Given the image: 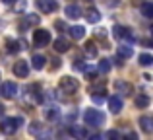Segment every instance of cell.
I'll list each match as a JSON object with an SVG mask.
<instances>
[{"label":"cell","instance_id":"cell-1","mask_svg":"<svg viewBox=\"0 0 153 140\" xmlns=\"http://www.w3.org/2000/svg\"><path fill=\"white\" fill-rule=\"evenodd\" d=\"M105 113H101V111H97V109H87L85 113H83V121H85V125H89V127H101L103 123H105Z\"/></svg>","mask_w":153,"mask_h":140},{"label":"cell","instance_id":"cell-18","mask_svg":"<svg viewBox=\"0 0 153 140\" xmlns=\"http://www.w3.org/2000/svg\"><path fill=\"white\" fill-rule=\"evenodd\" d=\"M43 127H45V125H41V123H31V125H29V134H33V136H41V134H43Z\"/></svg>","mask_w":153,"mask_h":140},{"label":"cell","instance_id":"cell-24","mask_svg":"<svg viewBox=\"0 0 153 140\" xmlns=\"http://www.w3.org/2000/svg\"><path fill=\"white\" fill-rule=\"evenodd\" d=\"M140 64H142V66H149V64H153V57H151V55H147V53L140 55Z\"/></svg>","mask_w":153,"mask_h":140},{"label":"cell","instance_id":"cell-29","mask_svg":"<svg viewBox=\"0 0 153 140\" xmlns=\"http://www.w3.org/2000/svg\"><path fill=\"white\" fill-rule=\"evenodd\" d=\"M54 27L56 29H66V23L64 22H54Z\"/></svg>","mask_w":153,"mask_h":140},{"label":"cell","instance_id":"cell-31","mask_svg":"<svg viewBox=\"0 0 153 140\" xmlns=\"http://www.w3.org/2000/svg\"><path fill=\"white\" fill-rule=\"evenodd\" d=\"M4 113V105H0V115H2Z\"/></svg>","mask_w":153,"mask_h":140},{"label":"cell","instance_id":"cell-11","mask_svg":"<svg viewBox=\"0 0 153 140\" xmlns=\"http://www.w3.org/2000/svg\"><path fill=\"white\" fill-rule=\"evenodd\" d=\"M114 88H116V91H118V94H122V95H130L132 91H134L132 84H128V82H122V80H118V82L114 84Z\"/></svg>","mask_w":153,"mask_h":140},{"label":"cell","instance_id":"cell-13","mask_svg":"<svg viewBox=\"0 0 153 140\" xmlns=\"http://www.w3.org/2000/svg\"><path fill=\"white\" fill-rule=\"evenodd\" d=\"M136 107H138V109H146L147 105H149V95H146V94H140L138 97H136Z\"/></svg>","mask_w":153,"mask_h":140},{"label":"cell","instance_id":"cell-15","mask_svg":"<svg viewBox=\"0 0 153 140\" xmlns=\"http://www.w3.org/2000/svg\"><path fill=\"white\" fill-rule=\"evenodd\" d=\"M31 62H33V68L35 70H43L45 68V57H43V55H35L33 58H31Z\"/></svg>","mask_w":153,"mask_h":140},{"label":"cell","instance_id":"cell-12","mask_svg":"<svg viewBox=\"0 0 153 140\" xmlns=\"http://www.w3.org/2000/svg\"><path fill=\"white\" fill-rule=\"evenodd\" d=\"M52 45H54V51H56V53H66V51L70 49V43H68L64 37H58L54 43H52Z\"/></svg>","mask_w":153,"mask_h":140},{"label":"cell","instance_id":"cell-2","mask_svg":"<svg viewBox=\"0 0 153 140\" xmlns=\"http://www.w3.org/2000/svg\"><path fill=\"white\" fill-rule=\"evenodd\" d=\"M58 88H60L62 94H76L78 88H79V84H78V80L72 78V76H64V78H60Z\"/></svg>","mask_w":153,"mask_h":140},{"label":"cell","instance_id":"cell-4","mask_svg":"<svg viewBox=\"0 0 153 140\" xmlns=\"http://www.w3.org/2000/svg\"><path fill=\"white\" fill-rule=\"evenodd\" d=\"M33 43L37 47H45V45H49L51 43V31H47V29H37L33 33Z\"/></svg>","mask_w":153,"mask_h":140},{"label":"cell","instance_id":"cell-6","mask_svg":"<svg viewBox=\"0 0 153 140\" xmlns=\"http://www.w3.org/2000/svg\"><path fill=\"white\" fill-rule=\"evenodd\" d=\"M114 37L126 39V41H136V37L130 31V27H124V25H114Z\"/></svg>","mask_w":153,"mask_h":140},{"label":"cell","instance_id":"cell-17","mask_svg":"<svg viewBox=\"0 0 153 140\" xmlns=\"http://www.w3.org/2000/svg\"><path fill=\"white\" fill-rule=\"evenodd\" d=\"M116 55H118L120 58H130L132 55H134V51H132V47H128V45H122V47H118Z\"/></svg>","mask_w":153,"mask_h":140},{"label":"cell","instance_id":"cell-14","mask_svg":"<svg viewBox=\"0 0 153 140\" xmlns=\"http://www.w3.org/2000/svg\"><path fill=\"white\" fill-rule=\"evenodd\" d=\"M140 125H142V130H143V133L149 134L151 130H153V119L151 117H142V119H140Z\"/></svg>","mask_w":153,"mask_h":140},{"label":"cell","instance_id":"cell-20","mask_svg":"<svg viewBox=\"0 0 153 140\" xmlns=\"http://www.w3.org/2000/svg\"><path fill=\"white\" fill-rule=\"evenodd\" d=\"M111 68H112V64H111V61H108V58H105V61L99 62V72H101V74H108Z\"/></svg>","mask_w":153,"mask_h":140},{"label":"cell","instance_id":"cell-23","mask_svg":"<svg viewBox=\"0 0 153 140\" xmlns=\"http://www.w3.org/2000/svg\"><path fill=\"white\" fill-rule=\"evenodd\" d=\"M99 19H101V14H99L97 10H89L87 12V22L89 23H97Z\"/></svg>","mask_w":153,"mask_h":140},{"label":"cell","instance_id":"cell-16","mask_svg":"<svg viewBox=\"0 0 153 140\" xmlns=\"http://www.w3.org/2000/svg\"><path fill=\"white\" fill-rule=\"evenodd\" d=\"M68 31H70V35L74 39H82L83 35H85V27H82V25H74V27H70Z\"/></svg>","mask_w":153,"mask_h":140},{"label":"cell","instance_id":"cell-3","mask_svg":"<svg viewBox=\"0 0 153 140\" xmlns=\"http://www.w3.org/2000/svg\"><path fill=\"white\" fill-rule=\"evenodd\" d=\"M23 123V119H19V117H12V119H4L2 123H0V130H2L4 134H14L16 130L19 129V125Z\"/></svg>","mask_w":153,"mask_h":140},{"label":"cell","instance_id":"cell-7","mask_svg":"<svg viewBox=\"0 0 153 140\" xmlns=\"http://www.w3.org/2000/svg\"><path fill=\"white\" fill-rule=\"evenodd\" d=\"M14 74L18 76V78H25V76L29 74V64H27L25 61L14 62Z\"/></svg>","mask_w":153,"mask_h":140},{"label":"cell","instance_id":"cell-22","mask_svg":"<svg viewBox=\"0 0 153 140\" xmlns=\"http://www.w3.org/2000/svg\"><path fill=\"white\" fill-rule=\"evenodd\" d=\"M39 23V16L37 14H29V16H25V23H22V27H25V25H37Z\"/></svg>","mask_w":153,"mask_h":140},{"label":"cell","instance_id":"cell-21","mask_svg":"<svg viewBox=\"0 0 153 140\" xmlns=\"http://www.w3.org/2000/svg\"><path fill=\"white\" fill-rule=\"evenodd\" d=\"M6 49H8V53H18L19 51V43L14 41V39H6Z\"/></svg>","mask_w":153,"mask_h":140},{"label":"cell","instance_id":"cell-10","mask_svg":"<svg viewBox=\"0 0 153 140\" xmlns=\"http://www.w3.org/2000/svg\"><path fill=\"white\" fill-rule=\"evenodd\" d=\"M108 109H111V113H120V109H122V99H120L118 95H111V97H108Z\"/></svg>","mask_w":153,"mask_h":140},{"label":"cell","instance_id":"cell-9","mask_svg":"<svg viewBox=\"0 0 153 140\" xmlns=\"http://www.w3.org/2000/svg\"><path fill=\"white\" fill-rule=\"evenodd\" d=\"M37 6L41 8L45 14H49V12H54L56 8H58V4H56L54 0H37Z\"/></svg>","mask_w":153,"mask_h":140},{"label":"cell","instance_id":"cell-27","mask_svg":"<svg viewBox=\"0 0 153 140\" xmlns=\"http://www.w3.org/2000/svg\"><path fill=\"white\" fill-rule=\"evenodd\" d=\"M91 99H93L95 103H103V101H107V97H105V95H99V94H91Z\"/></svg>","mask_w":153,"mask_h":140},{"label":"cell","instance_id":"cell-30","mask_svg":"<svg viewBox=\"0 0 153 140\" xmlns=\"http://www.w3.org/2000/svg\"><path fill=\"white\" fill-rule=\"evenodd\" d=\"M2 2H6V4H12V2H16V0H2Z\"/></svg>","mask_w":153,"mask_h":140},{"label":"cell","instance_id":"cell-5","mask_svg":"<svg viewBox=\"0 0 153 140\" xmlns=\"http://www.w3.org/2000/svg\"><path fill=\"white\" fill-rule=\"evenodd\" d=\"M0 95L6 99H14L16 95H18V86H16L14 82H4L2 86H0Z\"/></svg>","mask_w":153,"mask_h":140},{"label":"cell","instance_id":"cell-25","mask_svg":"<svg viewBox=\"0 0 153 140\" xmlns=\"http://www.w3.org/2000/svg\"><path fill=\"white\" fill-rule=\"evenodd\" d=\"M85 53L89 55V57H97V47H95V43H93V41H87V45H85Z\"/></svg>","mask_w":153,"mask_h":140},{"label":"cell","instance_id":"cell-26","mask_svg":"<svg viewBox=\"0 0 153 140\" xmlns=\"http://www.w3.org/2000/svg\"><path fill=\"white\" fill-rule=\"evenodd\" d=\"M70 134L79 136V138H87V130L85 129H70Z\"/></svg>","mask_w":153,"mask_h":140},{"label":"cell","instance_id":"cell-8","mask_svg":"<svg viewBox=\"0 0 153 140\" xmlns=\"http://www.w3.org/2000/svg\"><path fill=\"white\" fill-rule=\"evenodd\" d=\"M64 14H66V18H70V19H78V18H82V8H79L78 4H70V6H66Z\"/></svg>","mask_w":153,"mask_h":140},{"label":"cell","instance_id":"cell-19","mask_svg":"<svg viewBox=\"0 0 153 140\" xmlns=\"http://www.w3.org/2000/svg\"><path fill=\"white\" fill-rule=\"evenodd\" d=\"M142 14L146 18H153V4L151 2H142Z\"/></svg>","mask_w":153,"mask_h":140},{"label":"cell","instance_id":"cell-28","mask_svg":"<svg viewBox=\"0 0 153 140\" xmlns=\"http://www.w3.org/2000/svg\"><path fill=\"white\" fill-rule=\"evenodd\" d=\"M118 136H120V134L116 133V130H108V133L105 134V138H112V140H116V138H118Z\"/></svg>","mask_w":153,"mask_h":140}]
</instances>
